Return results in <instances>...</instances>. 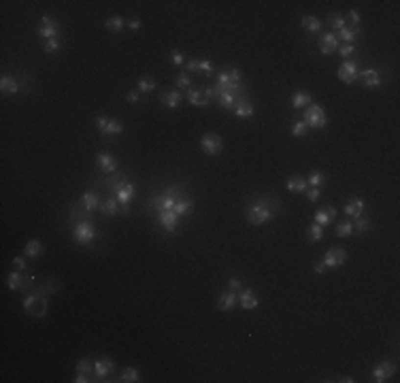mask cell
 Instances as JSON below:
<instances>
[{"instance_id":"6da1fadb","label":"cell","mask_w":400,"mask_h":383,"mask_svg":"<svg viewBox=\"0 0 400 383\" xmlns=\"http://www.w3.org/2000/svg\"><path fill=\"white\" fill-rule=\"evenodd\" d=\"M275 207H277L275 200L258 198L256 202H251V205L247 207L245 217H247V221L251 226H262V224H266V221H270L275 217Z\"/></svg>"},{"instance_id":"7a4b0ae2","label":"cell","mask_w":400,"mask_h":383,"mask_svg":"<svg viewBox=\"0 0 400 383\" xmlns=\"http://www.w3.org/2000/svg\"><path fill=\"white\" fill-rule=\"evenodd\" d=\"M241 90H243V75L238 69H224L217 75L215 92H235V94H241Z\"/></svg>"},{"instance_id":"3957f363","label":"cell","mask_w":400,"mask_h":383,"mask_svg":"<svg viewBox=\"0 0 400 383\" xmlns=\"http://www.w3.org/2000/svg\"><path fill=\"white\" fill-rule=\"evenodd\" d=\"M303 120L306 121V126L309 128H317V130H324L326 126H328V117H326V111L322 104H309V107L305 109L303 113Z\"/></svg>"},{"instance_id":"277c9868","label":"cell","mask_w":400,"mask_h":383,"mask_svg":"<svg viewBox=\"0 0 400 383\" xmlns=\"http://www.w3.org/2000/svg\"><path fill=\"white\" fill-rule=\"evenodd\" d=\"M24 309L32 315V317H45V315L49 313V300L45 298V296L41 294H28L26 298H24Z\"/></svg>"},{"instance_id":"5b68a950","label":"cell","mask_w":400,"mask_h":383,"mask_svg":"<svg viewBox=\"0 0 400 383\" xmlns=\"http://www.w3.org/2000/svg\"><path fill=\"white\" fill-rule=\"evenodd\" d=\"M96 228L94 224H92L90 219H81V221H77L75 228H72V239L77 240L79 245H90L92 240L96 239Z\"/></svg>"},{"instance_id":"8992f818","label":"cell","mask_w":400,"mask_h":383,"mask_svg":"<svg viewBox=\"0 0 400 383\" xmlns=\"http://www.w3.org/2000/svg\"><path fill=\"white\" fill-rule=\"evenodd\" d=\"M60 34H62V26H60V22H55L53 17H49V15H43L41 24H39V36L41 39L51 41V39H60Z\"/></svg>"},{"instance_id":"52a82bcc","label":"cell","mask_w":400,"mask_h":383,"mask_svg":"<svg viewBox=\"0 0 400 383\" xmlns=\"http://www.w3.org/2000/svg\"><path fill=\"white\" fill-rule=\"evenodd\" d=\"M200 149L207 153V156H217V153H221V149H224V141H221V137L217 132H207L202 134L200 139Z\"/></svg>"},{"instance_id":"ba28073f","label":"cell","mask_w":400,"mask_h":383,"mask_svg":"<svg viewBox=\"0 0 400 383\" xmlns=\"http://www.w3.org/2000/svg\"><path fill=\"white\" fill-rule=\"evenodd\" d=\"M96 128L100 130L104 137H115V134H121L124 132V123L115 117H96Z\"/></svg>"},{"instance_id":"9c48e42d","label":"cell","mask_w":400,"mask_h":383,"mask_svg":"<svg viewBox=\"0 0 400 383\" xmlns=\"http://www.w3.org/2000/svg\"><path fill=\"white\" fill-rule=\"evenodd\" d=\"M347 260V251L343 249V247H332V249H328L324 253V266L326 268H338V266H343Z\"/></svg>"},{"instance_id":"30bf717a","label":"cell","mask_w":400,"mask_h":383,"mask_svg":"<svg viewBox=\"0 0 400 383\" xmlns=\"http://www.w3.org/2000/svg\"><path fill=\"white\" fill-rule=\"evenodd\" d=\"M137 196V188H134L132 183H126V181H119L118 185H115V198H118V202L121 207H128L130 205V200Z\"/></svg>"},{"instance_id":"8fae6325","label":"cell","mask_w":400,"mask_h":383,"mask_svg":"<svg viewBox=\"0 0 400 383\" xmlns=\"http://www.w3.org/2000/svg\"><path fill=\"white\" fill-rule=\"evenodd\" d=\"M358 64L352 60H347V62H343L341 66H338V71H336V75L338 79H341L343 83H353V81H358Z\"/></svg>"},{"instance_id":"7c38bea8","label":"cell","mask_w":400,"mask_h":383,"mask_svg":"<svg viewBox=\"0 0 400 383\" xmlns=\"http://www.w3.org/2000/svg\"><path fill=\"white\" fill-rule=\"evenodd\" d=\"M175 205H177V200H175L173 192H168V194H160V196H156V198L149 202V207L156 213H160V211H173Z\"/></svg>"},{"instance_id":"4fadbf2b","label":"cell","mask_w":400,"mask_h":383,"mask_svg":"<svg viewBox=\"0 0 400 383\" xmlns=\"http://www.w3.org/2000/svg\"><path fill=\"white\" fill-rule=\"evenodd\" d=\"M396 373V366H394L392 362H379L377 366L373 368V381L375 383H383L387 379H392V375Z\"/></svg>"},{"instance_id":"5bb4252c","label":"cell","mask_w":400,"mask_h":383,"mask_svg":"<svg viewBox=\"0 0 400 383\" xmlns=\"http://www.w3.org/2000/svg\"><path fill=\"white\" fill-rule=\"evenodd\" d=\"M96 164L100 166V170L104 172V175H111V172L118 170V158L113 156V153L109 151H100L96 156Z\"/></svg>"},{"instance_id":"9a60e30c","label":"cell","mask_w":400,"mask_h":383,"mask_svg":"<svg viewBox=\"0 0 400 383\" xmlns=\"http://www.w3.org/2000/svg\"><path fill=\"white\" fill-rule=\"evenodd\" d=\"M115 370V362L111 360L109 356H100L98 360H94V375L98 379H104Z\"/></svg>"},{"instance_id":"2e32d148","label":"cell","mask_w":400,"mask_h":383,"mask_svg":"<svg viewBox=\"0 0 400 383\" xmlns=\"http://www.w3.org/2000/svg\"><path fill=\"white\" fill-rule=\"evenodd\" d=\"M358 79L362 81V85H364L366 90H375V88H379V85H381V75H379V71H375V69L360 71Z\"/></svg>"},{"instance_id":"e0dca14e","label":"cell","mask_w":400,"mask_h":383,"mask_svg":"<svg viewBox=\"0 0 400 383\" xmlns=\"http://www.w3.org/2000/svg\"><path fill=\"white\" fill-rule=\"evenodd\" d=\"M236 305H238V292H235V289H226V292L219 294V298H217L219 311H230V309H235Z\"/></svg>"},{"instance_id":"ac0fdd59","label":"cell","mask_w":400,"mask_h":383,"mask_svg":"<svg viewBox=\"0 0 400 383\" xmlns=\"http://www.w3.org/2000/svg\"><path fill=\"white\" fill-rule=\"evenodd\" d=\"M215 96H217L219 104H221V107H224L226 111H235L236 102L245 98V94H235V92H215Z\"/></svg>"},{"instance_id":"d6986e66","label":"cell","mask_w":400,"mask_h":383,"mask_svg":"<svg viewBox=\"0 0 400 383\" xmlns=\"http://www.w3.org/2000/svg\"><path fill=\"white\" fill-rule=\"evenodd\" d=\"M188 102L194 104V107H209V98L205 96V88H198V85H192L188 90Z\"/></svg>"},{"instance_id":"ffe728a7","label":"cell","mask_w":400,"mask_h":383,"mask_svg":"<svg viewBox=\"0 0 400 383\" xmlns=\"http://www.w3.org/2000/svg\"><path fill=\"white\" fill-rule=\"evenodd\" d=\"M338 49V39L334 32H326L322 34V39H319V51H322L324 55H330L332 51H336Z\"/></svg>"},{"instance_id":"44dd1931","label":"cell","mask_w":400,"mask_h":383,"mask_svg":"<svg viewBox=\"0 0 400 383\" xmlns=\"http://www.w3.org/2000/svg\"><path fill=\"white\" fill-rule=\"evenodd\" d=\"M238 305H241L245 311H254L258 307V296L254 289H238Z\"/></svg>"},{"instance_id":"7402d4cb","label":"cell","mask_w":400,"mask_h":383,"mask_svg":"<svg viewBox=\"0 0 400 383\" xmlns=\"http://www.w3.org/2000/svg\"><path fill=\"white\" fill-rule=\"evenodd\" d=\"M158 219H160V226H162L166 232H175V230H177V219H179V215H177L175 211H160V213H158Z\"/></svg>"},{"instance_id":"603a6c76","label":"cell","mask_w":400,"mask_h":383,"mask_svg":"<svg viewBox=\"0 0 400 383\" xmlns=\"http://www.w3.org/2000/svg\"><path fill=\"white\" fill-rule=\"evenodd\" d=\"M364 209H366V202L362 200V198H353V200H349L345 207H343V211H345L347 217H360L362 213H364Z\"/></svg>"},{"instance_id":"cb8c5ba5","label":"cell","mask_w":400,"mask_h":383,"mask_svg":"<svg viewBox=\"0 0 400 383\" xmlns=\"http://www.w3.org/2000/svg\"><path fill=\"white\" fill-rule=\"evenodd\" d=\"M160 100H162V104L166 109H177L181 104V100H183V96H181V92H177V90H170V92H166V94H162L160 96Z\"/></svg>"},{"instance_id":"d4e9b609","label":"cell","mask_w":400,"mask_h":383,"mask_svg":"<svg viewBox=\"0 0 400 383\" xmlns=\"http://www.w3.org/2000/svg\"><path fill=\"white\" fill-rule=\"evenodd\" d=\"M336 217V209L334 207H326V209H319V211L315 213V224H319V226H328V224H332V219Z\"/></svg>"},{"instance_id":"484cf974","label":"cell","mask_w":400,"mask_h":383,"mask_svg":"<svg viewBox=\"0 0 400 383\" xmlns=\"http://www.w3.org/2000/svg\"><path fill=\"white\" fill-rule=\"evenodd\" d=\"M7 286L11 292H15V289H24L26 287V275H20L17 270H13V273L7 275Z\"/></svg>"},{"instance_id":"4316f807","label":"cell","mask_w":400,"mask_h":383,"mask_svg":"<svg viewBox=\"0 0 400 383\" xmlns=\"http://www.w3.org/2000/svg\"><path fill=\"white\" fill-rule=\"evenodd\" d=\"M81 205L88 213L96 211L98 207H100V198H98V194H94V192H85V194L81 196Z\"/></svg>"},{"instance_id":"83f0119b","label":"cell","mask_w":400,"mask_h":383,"mask_svg":"<svg viewBox=\"0 0 400 383\" xmlns=\"http://www.w3.org/2000/svg\"><path fill=\"white\" fill-rule=\"evenodd\" d=\"M254 113H256V107L247 100V98H243V100L236 102V107H235V115L236 117H243V120H245V117H251Z\"/></svg>"},{"instance_id":"f1b7e54d","label":"cell","mask_w":400,"mask_h":383,"mask_svg":"<svg viewBox=\"0 0 400 383\" xmlns=\"http://www.w3.org/2000/svg\"><path fill=\"white\" fill-rule=\"evenodd\" d=\"M0 90H2V94H17L20 92V83L11 75H2V79H0Z\"/></svg>"},{"instance_id":"f546056e","label":"cell","mask_w":400,"mask_h":383,"mask_svg":"<svg viewBox=\"0 0 400 383\" xmlns=\"http://www.w3.org/2000/svg\"><path fill=\"white\" fill-rule=\"evenodd\" d=\"M313 100H311V94H306V92H294V96H292V107L294 109H306L311 104Z\"/></svg>"},{"instance_id":"4dcf8cb0","label":"cell","mask_w":400,"mask_h":383,"mask_svg":"<svg viewBox=\"0 0 400 383\" xmlns=\"http://www.w3.org/2000/svg\"><path fill=\"white\" fill-rule=\"evenodd\" d=\"M287 192H292V194H300V192H306V179L303 177H290L287 179Z\"/></svg>"},{"instance_id":"1f68e13d","label":"cell","mask_w":400,"mask_h":383,"mask_svg":"<svg viewBox=\"0 0 400 383\" xmlns=\"http://www.w3.org/2000/svg\"><path fill=\"white\" fill-rule=\"evenodd\" d=\"M300 26L306 28L309 32H319V30H322V22H319V17H315V15H303L300 17Z\"/></svg>"},{"instance_id":"d6a6232c","label":"cell","mask_w":400,"mask_h":383,"mask_svg":"<svg viewBox=\"0 0 400 383\" xmlns=\"http://www.w3.org/2000/svg\"><path fill=\"white\" fill-rule=\"evenodd\" d=\"M360 36V28H349V26H345L343 30H338L336 32V39L338 41H345L347 45H352V41H355Z\"/></svg>"},{"instance_id":"836d02e7","label":"cell","mask_w":400,"mask_h":383,"mask_svg":"<svg viewBox=\"0 0 400 383\" xmlns=\"http://www.w3.org/2000/svg\"><path fill=\"white\" fill-rule=\"evenodd\" d=\"M119 202L118 198H109V200H104L102 202V207H100V213L104 215V217H113V215H118L119 213Z\"/></svg>"},{"instance_id":"e575fe53","label":"cell","mask_w":400,"mask_h":383,"mask_svg":"<svg viewBox=\"0 0 400 383\" xmlns=\"http://www.w3.org/2000/svg\"><path fill=\"white\" fill-rule=\"evenodd\" d=\"M43 253V243L39 239H32V240H28V245H26V249H24V256L26 258H39Z\"/></svg>"},{"instance_id":"d590c367","label":"cell","mask_w":400,"mask_h":383,"mask_svg":"<svg viewBox=\"0 0 400 383\" xmlns=\"http://www.w3.org/2000/svg\"><path fill=\"white\" fill-rule=\"evenodd\" d=\"M119 381H121V383H139V381H141V375H139V370H137V368L128 366V368L121 370Z\"/></svg>"},{"instance_id":"8d00e7d4","label":"cell","mask_w":400,"mask_h":383,"mask_svg":"<svg viewBox=\"0 0 400 383\" xmlns=\"http://www.w3.org/2000/svg\"><path fill=\"white\" fill-rule=\"evenodd\" d=\"M322 239H324V228L313 221V224L309 226V230H306V240H311V243H319Z\"/></svg>"},{"instance_id":"74e56055","label":"cell","mask_w":400,"mask_h":383,"mask_svg":"<svg viewBox=\"0 0 400 383\" xmlns=\"http://www.w3.org/2000/svg\"><path fill=\"white\" fill-rule=\"evenodd\" d=\"M104 26H107V30H111V32H119V30L126 26V20L121 15H111L109 20L104 22Z\"/></svg>"},{"instance_id":"f35d334b","label":"cell","mask_w":400,"mask_h":383,"mask_svg":"<svg viewBox=\"0 0 400 383\" xmlns=\"http://www.w3.org/2000/svg\"><path fill=\"white\" fill-rule=\"evenodd\" d=\"M192 209H194V202H192V200H189V198L183 200V198H181V200H177V205H175L173 211L179 215V217H183V215H189V213H192Z\"/></svg>"},{"instance_id":"ab89813d","label":"cell","mask_w":400,"mask_h":383,"mask_svg":"<svg viewBox=\"0 0 400 383\" xmlns=\"http://www.w3.org/2000/svg\"><path fill=\"white\" fill-rule=\"evenodd\" d=\"M352 224H353V232H368V230H373V221L368 217H362V215H360V217H355Z\"/></svg>"},{"instance_id":"60d3db41","label":"cell","mask_w":400,"mask_h":383,"mask_svg":"<svg viewBox=\"0 0 400 383\" xmlns=\"http://www.w3.org/2000/svg\"><path fill=\"white\" fill-rule=\"evenodd\" d=\"M324 183H326V175L322 170H313L309 175V179H306V185H311V188H319V190H322Z\"/></svg>"},{"instance_id":"b9f144b4","label":"cell","mask_w":400,"mask_h":383,"mask_svg":"<svg viewBox=\"0 0 400 383\" xmlns=\"http://www.w3.org/2000/svg\"><path fill=\"white\" fill-rule=\"evenodd\" d=\"M196 72H202V75L211 77L215 72V66L211 60H196Z\"/></svg>"},{"instance_id":"7bdbcfd3","label":"cell","mask_w":400,"mask_h":383,"mask_svg":"<svg viewBox=\"0 0 400 383\" xmlns=\"http://www.w3.org/2000/svg\"><path fill=\"white\" fill-rule=\"evenodd\" d=\"M353 234V224L352 221H341V224H336V237L341 239H347Z\"/></svg>"},{"instance_id":"ee69618b","label":"cell","mask_w":400,"mask_h":383,"mask_svg":"<svg viewBox=\"0 0 400 383\" xmlns=\"http://www.w3.org/2000/svg\"><path fill=\"white\" fill-rule=\"evenodd\" d=\"M156 79H151V77H141L139 79V83H137V90L139 92H153L156 90Z\"/></svg>"},{"instance_id":"f6af8a7d","label":"cell","mask_w":400,"mask_h":383,"mask_svg":"<svg viewBox=\"0 0 400 383\" xmlns=\"http://www.w3.org/2000/svg\"><path fill=\"white\" fill-rule=\"evenodd\" d=\"M306 132H309V126H306V121L305 120H298V121H294V126H292V137H306Z\"/></svg>"},{"instance_id":"bcb514c9","label":"cell","mask_w":400,"mask_h":383,"mask_svg":"<svg viewBox=\"0 0 400 383\" xmlns=\"http://www.w3.org/2000/svg\"><path fill=\"white\" fill-rule=\"evenodd\" d=\"M77 373H85V375H94V364H92V360H88V358H81V360L77 362Z\"/></svg>"},{"instance_id":"7dc6e473","label":"cell","mask_w":400,"mask_h":383,"mask_svg":"<svg viewBox=\"0 0 400 383\" xmlns=\"http://www.w3.org/2000/svg\"><path fill=\"white\" fill-rule=\"evenodd\" d=\"M60 47H62V41L60 39H51V41H45V45H43V49H45V53L53 55L60 51Z\"/></svg>"},{"instance_id":"c3c4849f","label":"cell","mask_w":400,"mask_h":383,"mask_svg":"<svg viewBox=\"0 0 400 383\" xmlns=\"http://www.w3.org/2000/svg\"><path fill=\"white\" fill-rule=\"evenodd\" d=\"M330 26L338 32V30H343V28L347 26V22H345V17H343V15L336 13V15H330Z\"/></svg>"},{"instance_id":"681fc988","label":"cell","mask_w":400,"mask_h":383,"mask_svg":"<svg viewBox=\"0 0 400 383\" xmlns=\"http://www.w3.org/2000/svg\"><path fill=\"white\" fill-rule=\"evenodd\" d=\"M168 55H170V62H173L175 66H183V62H186V55H183V51H179V49H173Z\"/></svg>"},{"instance_id":"f907efd6","label":"cell","mask_w":400,"mask_h":383,"mask_svg":"<svg viewBox=\"0 0 400 383\" xmlns=\"http://www.w3.org/2000/svg\"><path fill=\"white\" fill-rule=\"evenodd\" d=\"M338 53H341L343 58H352L355 53V45H338Z\"/></svg>"},{"instance_id":"816d5d0a","label":"cell","mask_w":400,"mask_h":383,"mask_svg":"<svg viewBox=\"0 0 400 383\" xmlns=\"http://www.w3.org/2000/svg\"><path fill=\"white\" fill-rule=\"evenodd\" d=\"M305 194H306V198H309L311 202H317L319 196H322V190H319V188H309Z\"/></svg>"},{"instance_id":"f5cc1de1","label":"cell","mask_w":400,"mask_h":383,"mask_svg":"<svg viewBox=\"0 0 400 383\" xmlns=\"http://www.w3.org/2000/svg\"><path fill=\"white\" fill-rule=\"evenodd\" d=\"M177 88H179V90L192 88V79H189L188 75H179V79H177Z\"/></svg>"},{"instance_id":"db71d44e","label":"cell","mask_w":400,"mask_h":383,"mask_svg":"<svg viewBox=\"0 0 400 383\" xmlns=\"http://www.w3.org/2000/svg\"><path fill=\"white\" fill-rule=\"evenodd\" d=\"M347 20L353 24V28H358V24H360V13H358V11H353V9H352V11H349V13H347L345 22H347Z\"/></svg>"},{"instance_id":"11a10c76","label":"cell","mask_w":400,"mask_h":383,"mask_svg":"<svg viewBox=\"0 0 400 383\" xmlns=\"http://www.w3.org/2000/svg\"><path fill=\"white\" fill-rule=\"evenodd\" d=\"M11 264H13L15 270H24V268H26V258L17 256V258H13V260H11Z\"/></svg>"},{"instance_id":"9f6ffc18","label":"cell","mask_w":400,"mask_h":383,"mask_svg":"<svg viewBox=\"0 0 400 383\" xmlns=\"http://www.w3.org/2000/svg\"><path fill=\"white\" fill-rule=\"evenodd\" d=\"M126 26L130 30H139L141 26H143V22H141L139 17H130V20H126Z\"/></svg>"},{"instance_id":"6f0895ef","label":"cell","mask_w":400,"mask_h":383,"mask_svg":"<svg viewBox=\"0 0 400 383\" xmlns=\"http://www.w3.org/2000/svg\"><path fill=\"white\" fill-rule=\"evenodd\" d=\"M241 287H243V283H241V279H238V277H232V279L228 281V289H235V292H238Z\"/></svg>"},{"instance_id":"680465c9","label":"cell","mask_w":400,"mask_h":383,"mask_svg":"<svg viewBox=\"0 0 400 383\" xmlns=\"http://www.w3.org/2000/svg\"><path fill=\"white\" fill-rule=\"evenodd\" d=\"M139 94H141L139 90H130V92L126 94V100L130 102V104H137V102H139Z\"/></svg>"},{"instance_id":"91938a15","label":"cell","mask_w":400,"mask_h":383,"mask_svg":"<svg viewBox=\"0 0 400 383\" xmlns=\"http://www.w3.org/2000/svg\"><path fill=\"white\" fill-rule=\"evenodd\" d=\"M72 381H75V383H88L92 379H90V375H85V373H77V377Z\"/></svg>"},{"instance_id":"94428289","label":"cell","mask_w":400,"mask_h":383,"mask_svg":"<svg viewBox=\"0 0 400 383\" xmlns=\"http://www.w3.org/2000/svg\"><path fill=\"white\" fill-rule=\"evenodd\" d=\"M313 270H315L317 275H324V273H326V266H324V262H317L315 266H313Z\"/></svg>"},{"instance_id":"6125c7cd","label":"cell","mask_w":400,"mask_h":383,"mask_svg":"<svg viewBox=\"0 0 400 383\" xmlns=\"http://www.w3.org/2000/svg\"><path fill=\"white\" fill-rule=\"evenodd\" d=\"M341 381H343V383H353L355 379H352V377H343V379H341Z\"/></svg>"}]
</instances>
